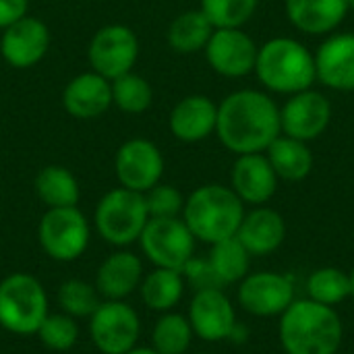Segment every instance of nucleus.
Here are the masks:
<instances>
[{"label":"nucleus","mask_w":354,"mask_h":354,"mask_svg":"<svg viewBox=\"0 0 354 354\" xmlns=\"http://www.w3.org/2000/svg\"><path fill=\"white\" fill-rule=\"evenodd\" d=\"M205 56L209 66L224 77H245L255 68L257 48L253 39L239 27L214 29Z\"/></svg>","instance_id":"ddd939ff"},{"label":"nucleus","mask_w":354,"mask_h":354,"mask_svg":"<svg viewBox=\"0 0 354 354\" xmlns=\"http://www.w3.org/2000/svg\"><path fill=\"white\" fill-rule=\"evenodd\" d=\"M89 234V222L77 205L48 209L37 226L44 253L60 263L79 259L87 251Z\"/></svg>","instance_id":"0eeeda50"},{"label":"nucleus","mask_w":354,"mask_h":354,"mask_svg":"<svg viewBox=\"0 0 354 354\" xmlns=\"http://www.w3.org/2000/svg\"><path fill=\"white\" fill-rule=\"evenodd\" d=\"M292 301H295L292 282L286 276L274 272H259V274L245 276L239 288L241 307L259 317L280 315L290 307Z\"/></svg>","instance_id":"f8f14e48"},{"label":"nucleus","mask_w":354,"mask_h":354,"mask_svg":"<svg viewBox=\"0 0 354 354\" xmlns=\"http://www.w3.org/2000/svg\"><path fill=\"white\" fill-rule=\"evenodd\" d=\"M185 292V278L176 270L156 268L147 276H143L139 284V295L145 307L158 313H168L178 305Z\"/></svg>","instance_id":"393cba45"},{"label":"nucleus","mask_w":354,"mask_h":354,"mask_svg":"<svg viewBox=\"0 0 354 354\" xmlns=\"http://www.w3.org/2000/svg\"><path fill=\"white\" fill-rule=\"evenodd\" d=\"M280 340L288 354H336L342 344V322L330 305L292 301L282 313Z\"/></svg>","instance_id":"f03ea898"},{"label":"nucleus","mask_w":354,"mask_h":354,"mask_svg":"<svg viewBox=\"0 0 354 354\" xmlns=\"http://www.w3.org/2000/svg\"><path fill=\"white\" fill-rule=\"evenodd\" d=\"M35 334L46 348H50L54 353H64L77 344L79 326H77L75 317H71L66 313H48Z\"/></svg>","instance_id":"473e14b6"},{"label":"nucleus","mask_w":354,"mask_h":354,"mask_svg":"<svg viewBox=\"0 0 354 354\" xmlns=\"http://www.w3.org/2000/svg\"><path fill=\"white\" fill-rule=\"evenodd\" d=\"M124 354H158L153 348H143V346H135V348H131L129 353Z\"/></svg>","instance_id":"4c0bfd02"},{"label":"nucleus","mask_w":354,"mask_h":354,"mask_svg":"<svg viewBox=\"0 0 354 354\" xmlns=\"http://www.w3.org/2000/svg\"><path fill=\"white\" fill-rule=\"evenodd\" d=\"M100 299L95 284L83 280H66L58 288V305L71 317H91L102 303Z\"/></svg>","instance_id":"2f4dec72"},{"label":"nucleus","mask_w":354,"mask_h":354,"mask_svg":"<svg viewBox=\"0 0 354 354\" xmlns=\"http://www.w3.org/2000/svg\"><path fill=\"white\" fill-rule=\"evenodd\" d=\"M280 131V112L266 93L253 89L234 91L218 106L216 133L239 156L268 149Z\"/></svg>","instance_id":"f257e3e1"},{"label":"nucleus","mask_w":354,"mask_h":354,"mask_svg":"<svg viewBox=\"0 0 354 354\" xmlns=\"http://www.w3.org/2000/svg\"><path fill=\"white\" fill-rule=\"evenodd\" d=\"M141 324L124 301H102L89 317V338L102 354H124L137 346Z\"/></svg>","instance_id":"1a4fd4ad"},{"label":"nucleus","mask_w":354,"mask_h":354,"mask_svg":"<svg viewBox=\"0 0 354 354\" xmlns=\"http://www.w3.org/2000/svg\"><path fill=\"white\" fill-rule=\"evenodd\" d=\"M112 85V106L124 114H143L153 100L151 85L145 77L137 73H124L110 81Z\"/></svg>","instance_id":"c85d7f7f"},{"label":"nucleus","mask_w":354,"mask_h":354,"mask_svg":"<svg viewBox=\"0 0 354 354\" xmlns=\"http://www.w3.org/2000/svg\"><path fill=\"white\" fill-rule=\"evenodd\" d=\"M255 71L259 81L278 93L305 91L317 77L315 58L303 44L290 37L270 39L257 50Z\"/></svg>","instance_id":"20e7f679"},{"label":"nucleus","mask_w":354,"mask_h":354,"mask_svg":"<svg viewBox=\"0 0 354 354\" xmlns=\"http://www.w3.org/2000/svg\"><path fill=\"white\" fill-rule=\"evenodd\" d=\"M193 328L189 317L178 313H164L151 332V348L158 354H185L191 346Z\"/></svg>","instance_id":"c756f323"},{"label":"nucleus","mask_w":354,"mask_h":354,"mask_svg":"<svg viewBox=\"0 0 354 354\" xmlns=\"http://www.w3.org/2000/svg\"><path fill=\"white\" fill-rule=\"evenodd\" d=\"M48 315V295L41 282L25 272L0 280V326L17 336L37 332Z\"/></svg>","instance_id":"39448f33"},{"label":"nucleus","mask_w":354,"mask_h":354,"mask_svg":"<svg viewBox=\"0 0 354 354\" xmlns=\"http://www.w3.org/2000/svg\"><path fill=\"white\" fill-rule=\"evenodd\" d=\"M257 8V0H201V10L216 29L241 27Z\"/></svg>","instance_id":"72a5a7b5"},{"label":"nucleus","mask_w":354,"mask_h":354,"mask_svg":"<svg viewBox=\"0 0 354 354\" xmlns=\"http://www.w3.org/2000/svg\"><path fill=\"white\" fill-rule=\"evenodd\" d=\"M149 218H178L185 207V199L180 191L172 185L158 183L149 191L143 193Z\"/></svg>","instance_id":"f704fd0d"},{"label":"nucleus","mask_w":354,"mask_h":354,"mask_svg":"<svg viewBox=\"0 0 354 354\" xmlns=\"http://www.w3.org/2000/svg\"><path fill=\"white\" fill-rule=\"evenodd\" d=\"M307 290L311 301L332 307L351 297V276L336 268H324L309 276Z\"/></svg>","instance_id":"7c9ffc66"},{"label":"nucleus","mask_w":354,"mask_h":354,"mask_svg":"<svg viewBox=\"0 0 354 354\" xmlns=\"http://www.w3.org/2000/svg\"><path fill=\"white\" fill-rule=\"evenodd\" d=\"M143 280V263L131 251H116L108 255L95 274V288L106 301H124Z\"/></svg>","instance_id":"a211bd4d"},{"label":"nucleus","mask_w":354,"mask_h":354,"mask_svg":"<svg viewBox=\"0 0 354 354\" xmlns=\"http://www.w3.org/2000/svg\"><path fill=\"white\" fill-rule=\"evenodd\" d=\"M317 77L334 89H354V35L340 33L326 39L315 56Z\"/></svg>","instance_id":"6ab92c4d"},{"label":"nucleus","mask_w":354,"mask_h":354,"mask_svg":"<svg viewBox=\"0 0 354 354\" xmlns=\"http://www.w3.org/2000/svg\"><path fill=\"white\" fill-rule=\"evenodd\" d=\"M268 160L276 176L284 180H303L313 168V156L305 141L292 137H276L268 147Z\"/></svg>","instance_id":"a878e982"},{"label":"nucleus","mask_w":354,"mask_h":354,"mask_svg":"<svg viewBox=\"0 0 354 354\" xmlns=\"http://www.w3.org/2000/svg\"><path fill=\"white\" fill-rule=\"evenodd\" d=\"M27 8L29 0H0V29H6L27 17Z\"/></svg>","instance_id":"e433bc0d"},{"label":"nucleus","mask_w":354,"mask_h":354,"mask_svg":"<svg viewBox=\"0 0 354 354\" xmlns=\"http://www.w3.org/2000/svg\"><path fill=\"white\" fill-rule=\"evenodd\" d=\"M218 106L205 95H189L170 112V131L178 141L195 143L216 131Z\"/></svg>","instance_id":"412c9836"},{"label":"nucleus","mask_w":354,"mask_h":354,"mask_svg":"<svg viewBox=\"0 0 354 354\" xmlns=\"http://www.w3.org/2000/svg\"><path fill=\"white\" fill-rule=\"evenodd\" d=\"M330 118V102L322 93L305 89L295 93V97L286 102L284 110L280 112V127L292 139L311 141L328 129Z\"/></svg>","instance_id":"dca6fc26"},{"label":"nucleus","mask_w":354,"mask_h":354,"mask_svg":"<svg viewBox=\"0 0 354 354\" xmlns=\"http://www.w3.org/2000/svg\"><path fill=\"white\" fill-rule=\"evenodd\" d=\"M214 25L203 15V10H187L178 15L170 27H168V44L178 54H193L197 50H203L214 33Z\"/></svg>","instance_id":"bb28decb"},{"label":"nucleus","mask_w":354,"mask_h":354,"mask_svg":"<svg viewBox=\"0 0 354 354\" xmlns=\"http://www.w3.org/2000/svg\"><path fill=\"white\" fill-rule=\"evenodd\" d=\"M189 324L193 334L207 342H220L230 338L236 317L232 303L222 292V288H209L195 292L189 307Z\"/></svg>","instance_id":"2eb2a0df"},{"label":"nucleus","mask_w":354,"mask_h":354,"mask_svg":"<svg viewBox=\"0 0 354 354\" xmlns=\"http://www.w3.org/2000/svg\"><path fill=\"white\" fill-rule=\"evenodd\" d=\"M50 50V29L35 17H23L4 29L0 39L2 58L15 68L35 66Z\"/></svg>","instance_id":"4468645a"},{"label":"nucleus","mask_w":354,"mask_h":354,"mask_svg":"<svg viewBox=\"0 0 354 354\" xmlns=\"http://www.w3.org/2000/svg\"><path fill=\"white\" fill-rule=\"evenodd\" d=\"M114 172L120 187L145 193L156 187L164 174V158L153 141L129 139L114 158Z\"/></svg>","instance_id":"9b49d317"},{"label":"nucleus","mask_w":354,"mask_h":354,"mask_svg":"<svg viewBox=\"0 0 354 354\" xmlns=\"http://www.w3.org/2000/svg\"><path fill=\"white\" fill-rule=\"evenodd\" d=\"M87 58L97 75L114 81L116 77L133 71L139 58V39L127 25H106L93 33Z\"/></svg>","instance_id":"9d476101"},{"label":"nucleus","mask_w":354,"mask_h":354,"mask_svg":"<svg viewBox=\"0 0 354 354\" xmlns=\"http://www.w3.org/2000/svg\"><path fill=\"white\" fill-rule=\"evenodd\" d=\"M64 110L79 120L100 118L112 106V85L95 71L73 77L62 91Z\"/></svg>","instance_id":"f3484780"},{"label":"nucleus","mask_w":354,"mask_h":354,"mask_svg":"<svg viewBox=\"0 0 354 354\" xmlns=\"http://www.w3.org/2000/svg\"><path fill=\"white\" fill-rule=\"evenodd\" d=\"M286 236L284 220L278 212L261 207L247 214L239 226L236 239L249 251V255L274 253Z\"/></svg>","instance_id":"4be33fe9"},{"label":"nucleus","mask_w":354,"mask_h":354,"mask_svg":"<svg viewBox=\"0 0 354 354\" xmlns=\"http://www.w3.org/2000/svg\"><path fill=\"white\" fill-rule=\"evenodd\" d=\"M183 278L195 288V292L199 290H209V288H222L224 284L220 282V278L216 276L209 259H199V257H191L185 268L180 270Z\"/></svg>","instance_id":"c9c22d12"},{"label":"nucleus","mask_w":354,"mask_h":354,"mask_svg":"<svg viewBox=\"0 0 354 354\" xmlns=\"http://www.w3.org/2000/svg\"><path fill=\"white\" fill-rule=\"evenodd\" d=\"M197 354H205V353H197Z\"/></svg>","instance_id":"a19ab883"},{"label":"nucleus","mask_w":354,"mask_h":354,"mask_svg":"<svg viewBox=\"0 0 354 354\" xmlns=\"http://www.w3.org/2000/svg\"><path fill=\"white\" fill-rule=\"evenodd\" d=\"M245 218L241 197L222 185L199 187L185 199L183 220L195 239L216 245L232 239Z\"/></svg>","instance_id":"7ed1b4c3"},{"label":"nucleus","mask_w":354,"mask_h":354,"mask_svg":"<svg viewBox=\"0 0 354 354\" xmlns=\"http://www.w3.org/2000/svg\"><path fill=\"white\" fill-rule=\"evenodd\" d=\"M351 0H286L288 19L305 33H328L346 17Z\"/></svg>","instance_id":"5701e85b"},{"label":"nucleus","mask_w":354,"mask_h":354,"mask_svg":"<svg viewBox=\"0 0 354 354\" xmlns=\"http://www.w3.org/2000/svg\"><path fill=\"white\" fill-rule=\"evenodd\" d=\"M351 295L354 297V272L351 274Z\"/></svg>","instance_id":"58836bf2"},{"label":"nucleus","mask_w":354,"mask_h":354,"mask_svg":"<svg viewBox=\"0 0 354 354\" xmlns=\"http://www.w3.org/2000/svg\"><path fill=\"white\" fill-rule=\"evenodd\" d=\"M139 245L156 268L180 272L193 257L195 236L180 218H149L139 236Z\"/></svg>","instance_id":"6e6552de"},{"label":"nucleus","mask_w":354,"mask_h":354,"mask_svg":"<svg viewBox=\"0 0 354 354\" xmlns=\"http://www.w3.org/2000/svg\"><path fill=\"white\" fill-rule=\"evenodd\" d=\"M207 259L224 286L243 280L249 272V251L241 245L236 236L212 245V253Z\"/></svg>","instance_id":"cd10ccee"},{"label":"nucleus","mask_w":354,"mask_h":354,"mask_svg":"<svg viewBox=\"0 0 354 354\" xmlns=\"http://www.w3.org/2000/svg\"><path fill=\"white\" fill-rule=\"evenodd\" d=\"M33 189L39 197V201L52 209V207H75L81 197L79 183L71 170L64 166H44L33 183Z\"/></svg>","instance_id":"b1692460"},{"label":"nucleus","mask_w":354,"mask_h":354,"mask_svg":"<svg viewBox=\"0 0 354 354\" xmlns=\"http://www.w3.org/2000/svg\"><path fill=\"white\" fill-rule=\"evenodd\" d=\"M351 8H353V10H354V0H351Z\"/></svg>","instance_id":"ea45409f"},{"label":"nucleus","mask_w":354,"mask_h":354,"mask_svg":"<svg viewBox=\"0 0 354 354\" xmlns=\"http://www.w3.org/2000/svg\"><path fill=\"white\" fill-rule=\"evenodd\" d=\"M278 176L268 158L245 153L232 166V191L247 203H266L276 193Z\"/></svg>","instance_id":"aec40b11"},{"label":"nucleus","mask_w":354,"mask_h":354,"mask_svg":"<svg viewBox=\"0 0 354 354\" xmlns=\"http://www.w3.org/2000/svg\"><path fill=\"white\" fill-rule=\"evenodd\" d=\"M149 220L143 193L118 187L108 191L95 205L93 224L100 236L114 247H129L139 241Z\"/></svg>","instance_id":"423d86ee"}]
</instances>
